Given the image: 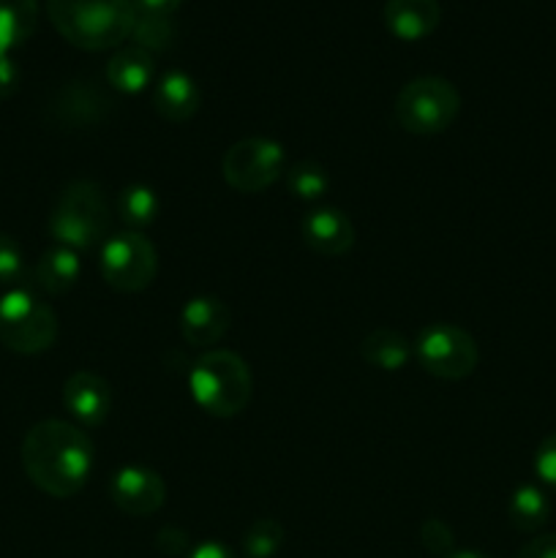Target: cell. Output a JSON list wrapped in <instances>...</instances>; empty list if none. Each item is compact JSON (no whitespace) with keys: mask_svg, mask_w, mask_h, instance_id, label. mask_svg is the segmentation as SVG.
I'll list each match as a JSON object with an SVG mask.
<instances>
[{"mask_svg":"<svg viewBox=\"0 0 556 558\" xmlns=\"http://www.w3.org/2000/svg\"><path fill=\"white\" fill-rule=\"evenodd\" d=\"M300 234H303V243L322 256H341L354 245L352 221L347 213L336 207H314L305 213L300 221Z\"/></svg>","mask_w":556,"mask_h":558,"instance_id":"5bb4252c","label":"cell"},{"mask_svg":"<svg viewBox=\"0 0 556 558\" xmlns=\"http://www.w3.org/2000/svg\"><path fill=\"white\" fill-rule=\"evenodd\" d=\"M161 213V199H158L156 191L145 183H131L125 185L118 194V216L129 223L131 229H145Z\"/></svg>","mask_w":556,"mask_h":558,"instance_id":"7402d4cb","label":"cell"},{"mask_svg":"<svg viewBox=\"0 0 556 558\" xmlns=\"http://www.w3.org/2000/svg\"><path fill=\"white\" fill-rule=\"evenodd\" d=\"M382 20L401 41H420L439 27V0H387Z\"/></svg>","mask_w":556,"mask_h":558,"instance_id":"2e32d148","label":"cell"},{"mask_svg":"<svg viewBox=\"0 0 556 558\" xmlns=\"http://www.w3.org/2000/svg\"><path fill=\"white\" fill-rule=\"evenodd\" d=\"M183 5V0H134L136 14H161L174 16V11Z\"/></svg>","mask_w":556,"mask_h":558,"instance_id":"1f68e13d","label":"cell"},{"mask_svg":"<svg viewBox=\"0 0 556 558\" xmlns=\"http://www.w3.org/2000/svg\"><path fill=\"white\" fill-rule=\"evenodd\" d=\"M38 0H0V54H9L33 36Z\"/></svg>","mask_w":556,"mask_h":558,"instance_id":"ffe728a7","label":"cell"},{"mask_svg":"<svg viewBox=\"0 0 556 558\" xmlns=\"http://www.w3.org/2000/svg\"><path fill=\"white\" fill-rule=\"evenodd\" d=\"M414 354L431 376L445 381L467 379L480 360L478 341L463 327L447 322L423 327L414 341Z\"/></svg>","mask_w":556,"mask_h":558,"instance_id":"ba28073f","label":"cell"},{"mask_svg":"<svg viewBox=\"0 0 556 558\" xmlns=\"http://www.w3.org/2000/svg\"><path fill=\"white\" fill-rule=\"evenodd\" d=\"M104 281L118 292H142L156 281L158 254L142 232H120L104 240L98 256Z\"/></svg>","mask_w":556,"mask_h":558,"instance_id":"9c48e42d","label":"cell"},{"mask_svg":"<svg viewBox=\"0 0 556 558\" xmlns=\"http://www.w3.org/2000/svg\"><path fill=\"white\" fill-rule=\"evenodd\" d=\"M461 96L445 76H418L396 96V120L403 131L418 136L442 134L456 123Z\"/></svg>","mask_w":556,"mask_h":558,"instance_id":"8992f818","label":"cell"},{"mask_svg":"<svg viewBox=\"0 0 556 558\" xmlns=\"http://www.w3.org/2000/svg\"><path fill=\"white\" fill-rule=\"evenodd\" d=\"M189 545H191L189 534L180 532V529H174V526H164L156 537V548L167 556L185 554V550H189Z\"/></svg>","mask_w":556,"mask_h":558,"instance_id":"f1b7e54d","label":"cell"},{"mask_svg":"<svg viewBox=\"0 0 556 558\" xmlns=\"http://www.w3.org/2000/svg\"><path fill=\"white\" fill-rule=\"evenodd\" d=\"M185 558H234V554L227 545L218 543V539H205V543L194 545Z\"/></svg>","mask_w":556,"mask_h":558,"instance_id":"d6a6232c","label":"cell"},{"mask_svg":"<svg viewBox=\"0 0 556 558\" xmlns=\"http://www.w3.org/2000/svg\"><path fill=\"white\" fill-rule=\"evenodd\" d=\"M27 480L52 499H71L87 485L96 463L90 436L65 420H44L22 439Z\"/></svg>","mask_w":556,"mask_h":558,"instance_id":"6da1fadb","label":"cell"},{"mask_svg":"<svg viewBox=\"0 0 556 558\" xmlns=\"http://www.w3.org/2000/svg\"><path fill=\"white\" fill-rule=\"evenodd\" d=\"M25 276V256H22L20 243L11 234L0 232V287H11Z\"/></svg>","mask_w":556,"mask_h":558,"instance_id":"484cf974","label":"cell"},{"mask_svg":"<svg viewBox=\"0 0 556 558\" xmlns=\"http://www.w3.org/2000/svg\"><path fill=\"white\" fill-rule=\"evenodd\" d=\"M58 338V316L33 289L14 287L0 298V343L16 354H41Z\"/></svg>","mask_w":556,"mask_h":558,"instance_id":"5b68a950","label":"cell"},{"mask_svg":"<svg viewBox=\"0 0 556 558\" xmlns=\"http://www.w3.org/2000/svg\"><path fill=\"white\" fill-rule=\"evenodd\" d=\"M283 178H287L289 194L298 196V199L303 202L322 199V196L327 194V189H330V174H327V169L316 161L294 163V167H289L287 172H283Z\"/></svg>","mask_w":556,"mask_h":558,"instance_id":"cb8c5ba5","label":"cell"},{"mask_svg":"<svg viewBox=\"0 0 556 558\" xmlns=\"http://www.w3.org/2000/svg\"><path fill=\"white\" fill-rule=\"evenodd\" d=\"M420 543H423V548L428 550V554L450 556L452 545H456V534H452V529L447 526L445 521L428 518V521L423 523V529H420Z\"/></svg>","mask_w":556,"mask_h":558,"instance_id":"4316f807","label":"cell"},{"mask_svg":"<svg viewBox=\"0 0 556 558\" xmlns=\"http://www.w3.org/2000/svg\"><path fill=\"white\" fill-rule=\"evenodd\" d=\"M109 223H112V216H109L101 185L93 180H74L71 185H65L52 216H49V232H52L55 243L80 254V251H90L104 243Z\"/></svg>","mask_w":556,"mask_h":558,"instance_id":"277c9868","label":"cell"},{"mask_svg":"<svg viewBox=\"0 0 556 558\" xmlns=\"http://www.w3.org/2000/svg\"><path fill=\"white\" fill-rule=\"evenodd\" d=\"M20 90V65L11 54H0V101Z\"/></svg>","mask_w":556,"mask_h":558,"instance_id":"f546056e","label":"cell"},{"mask_svg":"<svg viewBox=\"0 0 556 558\" xmlns=\"http://www.w3.org/2000/svg\"><path fill=\"white\" fill-rule=\"evenodd\" d=\"M232 325V311L216 294H196L180 311V332L194 349H216Z\"/></svg>","mask_w":556,"mask_h":558,"instance_id":"8fae6325","label":"cell"},{"mask_svg":"<svg viewBox=\"0 0 556 558\" xmlns=\"http://www.w3.org/2000/svg\"><path fill=\"white\" fill-rule=\"evenodd\" d=\"M63 403L76 423L98 428L112 409V390L96 371H74L63 385Z\"/></svg>","mask_w":556,"mask_h":558,"instance_id":"7c38bea8","label":"cell"},{"mask_svg":"<svg viewBox=\"0 0 556 558\" xmlns=\"http://www.w3.org/2000/svg\"><path fill=\"white\" fill-rule=\"evenodd\" d=\"M445 558H488V556L480 554V550H452V554Z\"/></svg>","mask_w":556,"mask_h":558,"instance_id":"836d02e7","label":"cell"},{"mask_svg":"<svg viewBox=\"0 0 556 558\" xmlns=\"http://www.w3.org/2000/svg\"><path fill=\"white\" fill-rule=\"evenodd\" d=\"M109 499L120 512L131 518H147L158 512L167 499V485L161 474L142 463H129L118 469L109 480Z\"/></svg>","mask_w":556,"mask_h":558,"instance_id":"30bf717a","label":"cell"},{"mask_svg":"<svg viewBox=\"0 0 556 558\" xmlns=\"http://www.w3.org/2000/svg\"><path fill=\"white\" fill-rule=\"evenodd\" d=\"M283 545V526L273 518H259L243 534V550L249 558H273Z\"/></svg>","mask_w":556,"mask_h":558,"instance_id":"d4e9b609","label":"cell"},{"mask_svg":"<svg viewBox=\"0 0 556 558\" xmlns=\"http://www.w3.org/2000/svg\"><path fill=\"white\" fill-rule=\"evenodd\" d=\"M156 74L153 54L142 47H123L109 58L107 82L112 90L125 93V96H140L147 90Z\"/></svg>","mask_w":556,"mask_h":558,"instance_id":"e0dca14e","label":"cell"},{"mask_svg":"<svg viewBox=\"0 0 556 558\" xmlns=\"http://www.w3.org/2000/svg\"><path fill=\"white\" fill-rule=\"evenodd\" d=\"M134 47H142L145 52H167L178 38V25L172 16L161 14H136L134 25H131V36Z\"/></svg>","mask_w":556,"mask_h":558,"instance_id":"603a6c76","label":"cell"},{"mask_svg":"<svg viewBox=\"0 0 556 558\" xmlns=\"http://www.w3.org/2000/svg\"><path fill=\"white\" fill-rule=\"evenodd\" d=\"M55 31L87 52L120 47L131 36L134 0H47Z\"/></svg>","mask_w":556,"mask_h":558,"instance_id":"7a4b0ae2","label":"cell"},{"mask_svg":"<svg viewBox=\"0 0 556 558\" xmlns=\"http://www.w3.org/2000/svg\"><path fill=\"white\" fill-rule=\"evenodd\" d=\"M80 272V254L65 248V245H55V248L44 251V256L33 267V283L47 294H65L76 287Z\"/></svg>","mask_w":556,"mask_h":558,"instance_id":"ac0fdd59","label":"cell"},{"mask_svg":"<svg viewBox=\"0 0 556 558\" xmlns=\"http://www.w3.org/2000/svg\"><path fill=\"white\" fill-rule=\"evenodd\" d=\"M507 518H510V523L518 532H540L551 518L548 496H545L537 485H521V488H516V494L510 496Z\"/></svg>","mask_w":556,"mask_h":558,"instance_id":"44dd1931","label":"cell"},{"mask_svg":"<svg viewBox=\"0 0 556 558\" xmlns=\"http://www.w3.org/2000/svg\"><path fill=\"white\" fill-rule=\"evenodd\" d=\"M534 474L545 485L556 488V434H548L540 441L537 452H534Z\"/></svg>","mask_w":556,"mask_h":558,"instance_id":"83f0119b","label":"cell"},{"mask_svg":"<svg viewBox=\"0 0 556 558\" xmlns=\"http://www.w3.org/2000/svg\"><path fill=\"white\" fill-rule=\"evenodd\" d=\"M221 172L229 189L240 194H259L287 172V153L281 142L267 140V136H249V140L234 142L223 153Z\"/></svg>","mask_w":556,"mask_h":558,"instance_id":"52a82bcc","label":"cell"},{"mask_svg":"<svg viewBox=\"0 0 556 558\" xmlns=\"http://www.w3.org/2000/svg\"><path fill=\"white\" fill-rule=\"evenodd\" d=\"M189 390L202 412L213 417H238L249 407L254 379L240 354L229 349H210L191 365Z\"/></svg>","mask_w":556,"mask_h":558,"instance_id":"3957f363","label":"cell"},{"mask_svg":"<svg viewBox=\"0 0 556 558\" xmlns=\"http://www.w3.org/2000/svg\"><path fill=\"white\" fill-rule=\"evenodd\" d=\"M109 109H112V98L93 87L90 82H71L52 101L55 120L65 129H93L107 120Z\"/></svg>","mask_w":556,"mask_h":558,"instance_id":"4fadbf2b","label":"cell"},{"mask_svg":"<svg viewBox=\"0 0 556 558\" xmlns=\"http://www.w3.org/2000/svg\"><path fill=\"white\" fill-rule=\"evenodd\" d=\"M360 354L365 363H371L379 371H401L412 357V343L390 327H376L360 343Z\"/></svg>","mask_w":556,"mask_h":558,"instance_id":"d6986e66","label":"cell"},{"mask_svg":"<svg viewBox=\"0 0 556 558\" xmlns=\"http://www.w3.org/2000/svg\"><path fill=\"white\" fill-rule=\"evenodd\" d=\"M518 558H556V534H537V537L529 539Z\"/></svg>","mask_w":556,"mask_h":558,"instance_id":"4dcf8cb0","label":"cell"},{"mask_svg":"<svg viewBox=\"0 0 556 558\" xmlns=\"http://www.w3.org/2000/svg\"><path fill=\"white\" fill-rule=\"evenodd\" d=\"M153 109L161 114L169 123H185V120L194 118L200 112L202 93L200 85L194 82V76H189L185 71H167L161 80L153 87Z\"/></svg>","mask_w":556,"mask_h":558,"instance_id":"9a60e30c","label":"cell"}]
</instances>
